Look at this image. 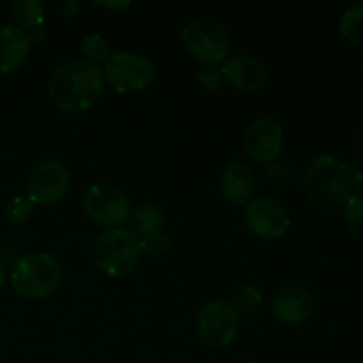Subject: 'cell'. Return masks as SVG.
Listing matches in <instances>:
<instances>
[{"instance_id":"d6986e66","label":"cell","mask_w":363,"mask_h":363,"mask_svg":"<svg viewBox=\"0 0 363 363\" xmlns=\"http://www.w3.org/2000/svg\"><path fill=\"white\" fill-rule=\"evenodd\" d=\"M238 314H254L262 305V293L254 284H241L234 289L233 303Z\"/></svg>"},{"instance_id":"e0dca14e","label":"cell","mask_w":363,"mask_h":363,"mask_svg":"<svg viewBox=\"0 0 363 363\" xmlns=\"http://www.w3.org/2000/svg\"><path fill=\"white\" fill-rule=\"evenodd\" d=\"M11 14L20 27H41L45 20V7L39 0H14L11 4Z\"/></svg>"},{"instance_id":"d4e9b609","label":"cell","mask_w":363,"mask_h":363,"mask_svg":"<svg viewBox=\"0 0 363 363\" xmlns=\"http://www.w3.org/2000/svg\"><path fill=\"white\" fill-rule=\"evenodd\" d=\"M266 176H268L269 181H273L275 184H284L289 177V167L286 163H273L266 169Z\"/></svg>"},{"instance_id":"4fadbf2b","label":"cell","mask_w":363,"mask_h":363,"mask_svg":"<svg viewBox=\"0 0 363 363\" xmlns=\"http://www.w3.org/2000/svg\"><path fill=\"white\" fill-rule=\"evenodd\" d=\"M220 73L234 89L245 92L259 91L268 82L266 67L250 55L230 57L220 66Z\"/></svg>"},{"instance_id":"ba28073f","label":"cell","mask_w":363,"mask_h":363,"mask_svg":"<svg viewBox=\"0 0 363 363\" xmlns=\"http://www.w3.org/2000/svg\"><path fill=\"white\" fill-rule=\"evenodd\" d=\"M84 206L89 218L106 230L117 229L131 213L128 195L113 184H92L85 194Z\"/></svg>"},{"instance_id":"ffe728a7","label":"cell","mask_w":363,"mask_h":363,"mask_svg":"<svg viewBox=\"0 0 363 363\" xmlns=\"http://www.w3.org/2000/svg\"><path fill=\"white\" fill-rule=\"evenodd\" d=\"M34 213V204L28 197H13L6 206V220L13 225H21V223L28 222Z\"/></svg>"},{"instance_id":"83f0119b","label":"cell","mask_w":363,"mask_h":363,"mask_svg":"<svg viewBox=\"0 0 363 363\" xmlns=\"http://www.w3.org/2000/svg\"><path fill=\"white\" fill-rule=\"evenodd\" d=\"M6 268H4V264L2 262H0V287L4 286V284H6Z\"/></svg>"},{"instance_id":"2e32d148","label":"cell","mask_w":363,"mask_h":363,"mask_svg":"<svg viewBox=\"0 0 363 363\" xmlns=\"http://www.w3.org/2000/svg\"><path fill=\"white\" fill-rule=\"evenodd\" d=\"M128 220H130L131 233L138 240H144V238H151L162 233L165 216H163L162 208L155 202H140L131 209Z\"/></svg>"},{"instance_id":"484cf974","label":"cell","mask_w":363,"mask_h":363,"mask_svg":"<svg viewBox=\"0 0 363 363\" xmlns=\"http://www.w3.org/2000/svg\"><path fill=\"white\" fill-rule=\"evenodd\" d=\"M28 38H30V43H41V41H45V38H46L45 28H43V27L32 28V32H30V34H28Z\"/></svg>"},{"instance_id":"5bb4252c","label":"cell","mask_w":363,"mask_h":363,"mask_svg":"<svg viewBox=\"0 0 363 363\" xmlns=\"http://www.w3.org/2000/svg\"><path fill=\"white\" fill-rule=\"evenodd\" d=\"M32 43L16 25H0V74H11L27 60Z\"/></svg>"},{"instance_id":"9a60e30c","label":"cell","mask_w":363,"mask_h":363,"mask_svg":"<svg viewBox=\"0 0 363 363\" xmlns=\"http://www.w3.org/2000/svg\"><path fill=\"white\" fill-rule=\"evenodd\" d=\"M222 191L233 204H248L255 191V176L243 162L227 165L222 176Z\"/></svg>"},{"instance_id":"277c9868","label":"cell","mask_w":363,"mask_h":363,"mask_svg":"<svg viewBox=\"0 0 363 363\" xmlns=\"http://www.w3.org/2000/svg\"><path fill=\"white\" fill-rule=\"evenodd\" d=\"M140 240L130 229H110L94 243V264L108 279H123L140 261Z\"/></svg>"},{"instance_id":"cb8c5ba5","label":"cell","mask_w":363,"mask_h":363,"mask_svg":"<svg viewBox=\"0 0 363 363\" xmlns=\"http://www.w3.org/2000/svg\"><path fill=\"white\" fill-rule=\"evenodd\" d=\"M199 80H201V84L204 85L206 89H209V91H215V89H218L220 82H222V73H220V67L218 66H206L204 69H201V73H199Z\"/></svg>"},{"instance_id":"8fae6325","label":"cell","mask_w":363,"mask_h":363,"mask_svg":"<svg viewBox=\"0 0 363 363\" xmlns=\"http://www.w3.org/2000/svg\"><path fill=\"white\" fill-rule=\"evenodd\" d=\"M245 151L259 163L275 162L284 147V130L279 121L262 117L252 123L243 135Z\"/></svg>"},{"instance_id":"4316f807","label":"cell","mask_w":363,"mask_h":363,"mask_svg":"<svg viewBox=\"0 0 363 363\" xmlns=\"http://www.w3.org/2000/svg\"><path fill=\"white\" fill-rule=\"evenodd\" d=\"M62 9H64V13L69 14V16H74V14H77V11H78V4L77 2H66L62 6Z\"/></svg>"},{"instance_id":"ac0fdd59","label":"cell","mask_w":363,"mask_h":363,"mask_svg":"<svg viewBox=\"0 0 363 363\" xmlns=\"http://www.w3.org/2000/svg\"><path fill=\"white\" fill-rule=\"evenodd\" d=\"M339 28L344 39L357 46H363V2L353 4L344 11Z\"/></svg>"},{"instance_id":"7402d4cb","label":"cell","mask_w":363,"mask_h":363,"mask_svg":"<svg viewBox=\"0 0 363 363\" xmlns=\"http://www.w3.org/2000/svg\"><path fill=\"white\" fill-rule=\"evenodd\" d=\"M346 223L351 233L363 240V194L353 195L346 202Z\"/></svg>"},{"instance_id":"7a4b0ae2","label":"cell","mask_w":363,"mask_h":363,"mask_svg":"<svg viewBox=\"0 0 363 363\" xmlns=\"http://www.w3.org/2000/svg\"><path fill=\"white\" fill-rule=\"evenodd\" d=\"M354 186V170L335 156H318L305 170V195L312 204L321 209H337L346 204L353 197Z\"/></svg>"},{"instance_id":"9c48e42d","label":"cell","mask_w":363,"mask_h":363,"mask_svg":"<svg viewBox=\"0 0 363 363\" xmlns=\"http://www.w3.org/2000/svg\"><path fill=\"white\" fill-rule=\"evenodd\" d=\"M291 223L293 220L286 206L273 197L252 199L245 209V225L261 240H279L286 236Z\"/></svg>"},{"instance_id":"8992f818","label":"cell","mask_w":363,"mask_h":363,"mask_svg":"<svg viewBox=\"0 0 363 363\" xmlns=\"http://www.w3.org/2000/svg\"><path fill=\"white\" fill-rule=\"evenodd\" d=\"M183 43L188 52L204 62L206 66H216L225 62L229 53V34L222 23L211 18H197L191 20L183 28Z\"/></svg>"},{"instance_id":"30bf717a","label":"cell","mask_w":363,"mask_h":363,"mask_svg":"<svg viewBox=\"0 0 363 363\" xmlns=\"http://www.w3.org/2000/svg\"><path fill=\"white\" fill-rule=\"evenodd\" d=\"M69 190V172L59 162H43L32 169L27 179V197L32 204H59Z\"/></svg>"},{"instance_id":"5b68a950","label":"cell","mask_w":363,"mask_h":363,"mask_svg":"<svg viewBox=\"0 0 363 363\" xmlns=\"http://www.w3.org/2000/svg\"><path fill=\"white\" fill-rule=\"evenodd\" d=\"M103 77L121 94L140 92L152 84L156 67L151 59L135 52H116L103 67Z\"/></svg>"},{"instance_id":"44dd1931","label":"cell","mask_w":363,"mask_h":363,"mask_svg":"<svg viewBox=\"0 0 363 363\" xmlns=\"http://www.w3.org/2000/svg\"><path fill=\"white\" fill-rule=\"evenodd\" d=\"M82 52L96 62H106L112 55V50H110V45L106 43V39L99 34H91L87 38L82 39Z\"/></svg>"},{"instance_id":"f1b7e54d","label":"cell","mask_w":363,"mask_h":363,"mask_svg":"<svg viewBox=\"0 0 363 363\" xmlns=\"http://www.w3.org/2000/svg\"><path fill=\"white\" fill-rule=\"evenodd\" d=\"M245 363H257V362H245Z\"/></svg>"},{"instance_id":"3957f363","label":"cell","mask_w":363,"mask_h":363,"mask_svg":"<svg viewBox=\"0 0 363 363\" xmlns=\"http://www.w3.org/2000/svg\"><path fill=\"white\" fill-rule=\"evenodd\" d=\"M62 282V266L46 252L23 255L11 268V287L23 300H45Z\"/></svg>"},{"instance_id":"52a82bcc","label":"cell","mask_w":363,"mask_h":363,"mask_svg":"<svg viewBox=\"0 0 363 363\" xmlns=\"http://www.w3.org/2000/svg\"><path fill=\"white\" fill-rule=\"evenodd\" d=\"M240 332V314L229 301L215 300L201 308L197 318V335L211 350H223L236 340Z\"/></svg>"},{"instance_id":"7c38bea8","label":"cell","mask_w":363,"mask_h":363,"mask_svg":"<svg viewBox=\"0 0 363 363\" xmlns=\"http://www.w3.org/2000/svg\"><path fill=\"white\" fill-rule=\"evenodd\" d=\"M269 307L279 321L296 326L312 318L315 311V301L307 289L291 286L277 293Z\"/></svg>"},{"instance_id":"6da1fadb","label":"cell","mask_w":363,"mask_h":363,"mask_svg":"<svg viewBox=\"0 0 363 363\" xmlns=\"http://www.w3.org/2000/svg\"><path fill=\"white\" fill-rule=\"evenodd\" d=\"M105 77L91 60H67L48 77V94L66 113H80L96 105L103 94Z\"/></svg>"},{"instance_id":"603a6c76","label":"cell","mask_w":363,"mask_h":363,"mask_svg":"<svg viewBox=\"0 0 363 363\" xmlns=\"http://www.w3.org/2000/svg\"><path fill=\"white\" fill-rule=\"evenodd\" d=\"M169 247H170V240H169V236L163 233L140 240L142 252H145V254H149V255H156V257H160V255L165 254V252L169 250Z\"/></svg>"}]
</instances>
